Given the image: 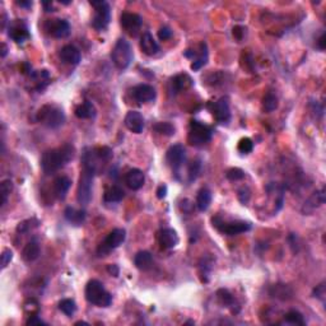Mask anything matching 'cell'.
Instances as JSON below:
<instances>
[{
	"label": "cell",
	"mask_w": 326,
	"mask_h": 326,
	"mask_svg": "<svg viewBox=\"0 0 326 326\" xmlns=\"http://www.w3.org/2000/svg\"><path fill=\"white\" fill-rule=\"evenodd\" d=\"M75 156V148L71 144H62L57 148H52L43 152L41 157V168L46 175L57 172L65 167Z\"/></svg>",
	"instance_id": "cell-1"
},
{
	"label": "cell",
	"mask_w": 326,
	"mask_h": 326,
	"mask_svg": "<svg viewBox=\"0 0 326 326\" xmlns=\"http://www.w3.org/2000/svg\"><path fill=\"white\" fill-rule=\"evenodd\" d=\"M112 149L108 147H97V148H84L82 153V165L83 168L91 171L96 175L101 171L102 166L106 162L112 158Z\"/></svg>",
	"instance_id": "cell-2"
},
{
	"label": "cell",
	"mask_w": 326,
	"mask_h": 326,
	"mask_svg": "<svg viewBox=\"0 0 326 326\" xmlns=\"http://www.w3.org/2000/svg\"><path fill=\"white\" fill-rule=\"evenodd\" d=\"M85 300L97 307H110L112 304V296L107 292L102 283L97 279H92L85 286Z\"/></svg>",
	"instance_id": "cell-3"
},
{
	"label": "cell",
	"mask_w": 326,
	"mask_h": 326,
	"mask_svg": "<svg viewBox=\"0 0 326 326\" xmlns=\"http://www.w3.org/2000/svg\"><path fill=\"white\" fill-rule=\"evenodd\" d=\"M37 121L47 126L48 129H57L65 122V114L60 106L48 103L42 106L37 112Z\"/></svg>",
	"instance_id": "cell-4"
},
{
	"label": "cell",
	"mask_w": 326,
	"mask_h": 326,
	"mask_svg": "<svg viewBox=\"0 0 326 326\" xmlns=\"http://www.w3.org/2000/svg\"><path fill=\"white\" fill-rule=\"evenodd\" d=\"M133 48H131L130 43L125 38H119L115 43L112 51H111V60L115 64L117 69L124 70V69L129 68V65L133 61Z\"/></svg>",
	"instance_id": "cell-5"
},
{
	"label": "cell",
	"mask_w": 326,
	"mask_h": 326,
	"mask_svg": "<svg viewBox=\"0 0 326 326\" xmlns=\"http://www.w3.org/2000/svg\"><path fill=\"white\" fill-rule=\"evenodd\" d=\"M213 136V129L208 125L203 124L200 121H196V120H193L190 122V126H189V136H187V140L191 145H195V147H202V145L207 144L212 140Z\"/></svg>",
	"instance_id": "cell-6"
},
{
	"label": "cell",
	"mask_w": 326,
	"mask_h": 326,
	"mask_svg": "<svg viewBox=\"0 0 326 326\" xmlns=\"http://www.w3.org/2000/svg\"><path fill=\"white\" fill-rule=\"evenodd\" d=\"M213 227L217 228L219 232L224 233L227 236H236L240 235V233L247 232V231L251 230V223L250 222L245 221H232L227 222L224 221L221 216H214L212 218Z\"/></svg>",
	"instance_id": "cell-7"
},
{
	"label": "cell",
	"mask_w": 326,
	"mask_h": 326,
	"mask_svg": "<svg viewBox=\"0 0 326 326\" xmlns=\"http://www.w3.org/2000/svg\"><path fill=\"white\" fill-rule=\"evenodd\" d=\"M126 238V231L124 228H115L114 231H111L107 235V237L99 244L98 249H97V255L99 258L102 256H107L111 251H114L119 246H121L125 242Z\"/></svg>",
	"instance_id": "cell-8"
},
{
	"label": "cell",
	"mask_w": 326,
	"mask_h": 326,
	"mask_svg": "<svg viewBox=\"0 0 326 326\" xmlns=\"http://www.w3.org/2000/svg\"><path fill=\"white\" fill-rule=\"evenodd\" d=\"M94 173L83 168L80 172L79 184L77 189V200L80 205L85 207L92 200V187H93Z\"/></svg>",
	"instance_id": "cell-9"
},
{
	"label": "cell",
	"mask_w": 326,
	"mask_h": 326,
	"mask_svg": "<svg viewBox=\"0 0 326 326\" xmlns=\"http://www.w3.org/2000/svg\"><path fill=\"white\" fill-rule=\"evenodd\" d=\"M91 5L94 8V15L92 18V26L97 31H105L110 24L111 8L107 1H91Z\"/></svg>",
	"instance_id": "cell-10"
},
{
	"label": "cell",
	"mask_w": 326,
	"mask_h": 326,
	"mask_svg": "<svg viewBox=\"0 0 326 326\" xmlns=\"http://www.w3.org/2000/svg\"><path fill=\"white\" fill-rule=\"evenodd\" d=\"M166 161H167L168 166L172 168L173 172H179L180 168H181L185 162H186V149H185L184 145H171V147L168 148L167 153H166Z\"/></svg>",
	"instance_id": "cell-11"
},
{
	"label": "cell",
	"mask_w": 326,
	"mask_h": 326,
	"mask_svg": "<svg viewBox=\"0 0 326 326\" xmlns=\"http://www.w3.org/2000/svg\"><path fill=\"white\" fill-rule=\"evenodd\" d=\"M8 36L15 43H23L29 38L27 23L23 19H13L8 23Z\"/></svg>",
	"instance_id": "cell-12"
},
{
	"label": "cell",
	"mask_w": 326,
	"mask_h": 326,
	"mask_svg": "<svg viewBox=\"0 0 326 326\" xmlns=\"http://www.w3.org/2000/svg\"><path fill=\"white\" fill-rule=\"evenodd\" d=\"M45 29L50 36L55 38H65L70 34V24L66 19L61 18H54V19H47L45 23Z\"/></svg>",
	"instance_id": "cell-13"
},
{
	"label": "cell",
	"mask_w": 326,
	"mask_h": 326,
	"mask_svg": "<svg viewBox=\"0 0 326 326\" xmlns=\"http://www.w3.org/2000/svg\"><path fill=\"white\" fill-rule=\"evenodd\" d=\"M210 112L213 114L214 119L219 124H228L231 120V111H230V102L226 97H222L218 101L213 102L210 105Z\"/></svg>",
	"instance_id": "cell-14"
},
{
	"label": "cell",
	"mask_w": 326,
	"mask_h": 326,
	"mask_svg": "<svg viewBox=\"0 0 326 326\" xmlns=\"http://www.w3.org/2000/svg\"><path fill=\"white\" fill-rule=\"evenodd\" d=\"M120 23H121L122 28L128 33L135 36L138 31L140 29L143 24V18L136 13H130V11H125L120 17Z\"/></svg>",
	"instance_id": "cell-15"
},
{
	"label": "cell",
	"mask_w": 326,
	"mask_h": 326,
	"mask_svg": "<svg viewBox=\"0 0 326 326\" xmlns=\"http://www.w3.org/2000/svg\"><path fill=\"white\" fill-rule=\"evenodd\" d=\"M131 94H133L134 99H135L138 103H147L152 102L154 98H156L157 93L156 89L149 84H138L135 85L133 89H131Z\"/></svg>",
	"instance_id": "cell-16"
},
{
	"label": "cell",
	"mask_w": 326,
	"mask_h": 326,
	"mask_svg": "<svg viewBox=\"0 0 326 326\" xmlns=\"http://www.w3.org/2000/svg\"><path fill=\"white\" fill-rule=\"evenodd\" d=\"M124 122L125 126L134 134H140L144 130V117L139 111H129Z\"/></svg>",
	"instance_id": "cell-17"
},
{
	"label": "cell",
	"mask_w": 326,
	"mask_h": 326,
	"mask_svg": "<svg viewBox=\"0 0 326 326\" xmlns=\"http://www.w3.org/2000/svg\"><path fill=\"white\" fill-rule=\"evenodd\" d=\"M179 235L172 228H163V230L159 231L158 242L162 249H173V247H176L179 245Z\"/></svg>",
	"instance_id": "cell-18"
},
{
	"label": "cell",
	"mask_w": 326,
	"mask_h": 326,
	"mask_svg": "<svg viewBox=\"0 0 326 326\" xmlns=\"http://www.w3.org/2000/svg\"><path fill=\"white\" fill-rule=\"evenodd\" d=\"M59 56L62 62L69 64V65H78L80 60H82L80 51L73 45H65L64 47H61V50H60L59 52Z\"/></svg>",
	"instance_id": "cell-19"
},
{
	"label": "cell",
	"mask_w": 326,
	"mask_h": 326,
	"mask_svg": "<svg viewBox=\"0 0 326 326\" xmlns=\"http://www.w3.org/2000/svg\"><path fill=\"white\" fill-rule=\"evenodd\" d=\"M71 186V180L68 176H57L52 182V193L57 200H64Z\"/></svg>",
	"instance_id": "cell-20"
},
{
	"label": "cell",
	"mask_w": 326,
	"mask_h": 326,
	"mask_svg": "<svg viewBox=\"0 0 326 326\" xmlns=\"http://www.w3.org/2000/svg\"><path fill=\"white\" fill-rule=\"evenodd\" d=\"M323 204H325V187H321L320 190H318L310 196L309 200L305 203L304 208H302V212L305 214H311L316 208L321 207Z\"/></svg>",
	"instance_id": "cell-21"
},
{
	"label": "cell",
	"mask_w": 326,
	"mask_h": 326,
	"mask_svg": "<svg viewBox=\"0 0 326 326\" xmlns=\"http://www.w3.org/2000/svg\"><path fill=\"white\" fill-rule=\"evenodd\" d=\"M144 181V173H143V171L138 170V168L129 170L126 172V175H125V184L128 185V187H130L131 190H139V189H142Z\"/></svg>",
	"instance_id": "cell-22"
},
{
	"label": "cell",
	"mask_w": 326,
	"mask_h": 326,
	"mask_svg": "<svg viewBox=\"0 0 326 326\" xmlns=\"http://www.w3.org/2000/svg\"><path fill=\"white\" fill-rule=\"evenodd\" d=\"M140 48L142 51L144 52L148 56H154L159 52V45L157 43V41L154 40V37L152 36L150 32H144L142 34V38H140Z\"/></svg>",
	"instance_id": "cell-23"
},
{
	"label": "cell",
	"mask_w": 326,
	"mask_h": 326,
	"mask_svg": "<svg viewBox=\"0 0 326 326\" xmlns=\"http://www.w3.org/2000/svg\"><path fill=\"white\" fill-rule=\"evenodd\" d=\"M64 217H65V219L71 226H74V227H80L85 222L87 214H85L84 209H75V208L73 207H68L64 210Z\"/></svg>",
	"instance_id": "cell-24"
},
{
	"label": "cell",
	"mask_w": 326,
	"mask_h": 326,
	"mask_svg": "<svg viewBox=\"0 0 326 326\" xmlns=\"http://www.w3.org/2000/svg\"><path fill=\"white\" fill-rule=\"evenodd\" d=\"M191 85H193V79L186 73L177 74L171 80V88H172L173 93H180V92L187 91Z\"/></svg>",
	"instance_id": "cell-25"
},
{
	"label": "cell",
	"mask_w": 326,
	"mask_h": 326,
	"mask_svg": "<svg viewBox=\"0 0 326 326\" xmlns=\"http://www.w3.org/2000/svg\"><path fill=\"white\" fill-rule=\"evenodd\" d=\"M74 114H75V116H77L78 119H94L97 115V110L91 101H84V102L80 103V105H78L77 107H75Z\"/></svg>",
	"instance_id": "cell-26"
},
{
	"label": "cell",
	"mask_w": 326,
	"mask_h": 326,
	"mask_svg": "<svg viewBox=\"0 0 326 326\" xmlns=\"http://www.w3.org/2000/svg\"><path fill=\"white\" fill-rule=\"evenodd\" d=\"M40 253H41L40 244H38L36 240H32V241H29L26 246L23 247L22 259L26 261V263H32V261L38 259Z\"/></svg>",
	"instance_id": "cell-27"
},
{
	"label": "cell",
	"mask_w": 326,
	"mask_h": 326,
	"mask_svg": "<svg viewBox=\"0 0 326 326\" xmlns=\"http://www.w3.org/2000/svg\"><path fill=\"white\" fill-rule=\"evenodd\" d=\"M125 191L117 185H112V186L107 187L103 194V202L106 204H112V203H120L124 199Z\"/></svg>",
	"instance_id": "cell-28"
},
{
	"label": "cell",
	"mask_w": 326,
	"mask_h": 326,
	"mask_svg": "<svg viewBox=\"0 0 326 326\" xmlns=\"http://www.w3.org/2000/svg\"><path fill=\"white\" fill-rule=\"evenodd\" d=\"M217 298H218V302L222 305L223 307H227V309H230L231 311L235 312V307H237L238 309V305H237V301H236V298L233 297L232 293L230 292L228 290H224V288H221V290L217 291Z\"/></svg>",
	"instance_id": "cell-29"
},
{
	"label": "cell",
	"mask_w": 326,
	"mask_h": 326,
	"mask_svg": "<svg viewBox=\"0 0 326 326\" xmlns=\"http://www.w3.org/2000/svg\"><path fill=\"white\" fill-rule=\"evenodd\" d=\"M200 51L196 52L195 57H194V61L191 62V70L198 71L203 68L208 62V56H209V52H208V46L205 42L200 43Z\"/></svg>",
	"instance_id": "cell-30"
},
{
	"label": "cell",
	"mask_w": 326,
	"mask_h": 326,
	"mask_svg": "<svg viewBox=\"0 0 326 326\" xmlns=\"http://www.w3.org/2000/svg\"><path fill=\"white\" fill-rule=\"evenodd\" d=\"M134 264L140 270L150 269L153 265V256L149 251H139L134 256Z\"/></svg>",
	"instance_id": "cell-31"
},
{
	"label": "cell",
	"mask_w": 326,
	"mask_h": 326,
	"mask_svg": "<svg viewBox=\"0 0 326 326\" xmlns=\"http://www.w3.org/2000/svg\"><path fill=\"white\" fill-rule=\"evenodd\" d=\"M210 203H212V193H210L208 187H203V189L199 190L198 195H196L195 205L200 212H205L209 208Z\"/></svg>",
	"instance_id": "cell-32"
},
{
	"label": "cell",
	"mask_w": 326,
	"mask_h": 326,
	"mask_svg": "<svg viewBox=\"0 0 326 326\" xmlns=\"http://www.w3.org/2000/svg\"><path fill=\"white\" fill-rule=\"evenodd\" d=\"M270 296L278 298V300L286 301L291 300L293 297V292L290 287L286 286V284H274L270 288Z\"/></svg>",
	"instance_id": "cell-33"
},
{
	"label": "cell",
	"mask_w": 326,
	"mask_h": 326,
	"mask_svg": "<svg viewBox=\"0 0 326 326\" xmlns=\"http://www.w3.org/2000/svg\"><path fill=\"white\" fill-rule=\"evenodd\" d=\"M213 269V260L212 258H203L199 263V274H200V278H202L203 283H208L209 282L210 273H212Z\"/></svg>",
	"instance_id": "cell-34"
},
{
	"label": "cell",
	"mask_w": 326,
	"mask_h": 326,
	"mask_svg": "<svg viewBox=\"0 0 326 326\" xmlns=\"http://www.w3.org/2000/svg\"><path fill=\"white\" fill-rule=\"evenodd\" d=\"M59 310L62 314H65L68 318H71L77 312V304L71 298H65V300H61L59 302Z\"/></svg>",
	"instance_id": "cell-35"
},
{
	"label": "cell",
	"mask_w": 326,
	"mask_h": 326,
	"mask_svg": "<svg viewBox=\"0 0 326 326\" xmlns=\"http://www.w3.org/2000/svg\"><path fill=\"white\" fill-rule=\"evenodd\" d=\"M279 102H278V97L275 96L272 92H268L267 94L263 98V108H264L265 112H273L278 108Z\"/></svg>",
	"instance_id": "cell-36"
},
{
	"label": "cell",
	"mask_w": 326,
	"mask_h": 326,
	"mask_svg": "<svg viewBox=\"0 0 326 326\" xmlns=\"http://www.w3.org/2000/svg\"><path fill=\"white\" fill-rule=\"evenodd\" d=\"M153 130L156 131V133L162 134V135H166V136H172V135H175V133H176V129H175V126H173L171 122H167V121H162V122H157V124H154Z\"/></svg>",
	"instance_id": "cell-37"
},
{
	"label": "cell",
	"mask_w": 326,
	"mask_h": 326,
	"mask_svg": "<svg viewBox=\"0 0 326 326\" xmlns=\"http://www.w3.org/2000/svg\"><path fill=\"white\" fill-rule=\"evenodd\" d=\"M40 226V221L37 218H29L26 219V221L20 222L19 224L17 226V232L18 233H28L29 231L34 230Z\"/></svg>",
	"instance_id": "cell-38"
},
{
	"label": "cell",
	"mask_w": 326,
	"mask_h": 326,
	"mask_svg": "<svg viewBox=\"0 0 326 326\" xmlns=\"http://www.w3.org/2000/svg\"><path fill=\"white\" fill-rule=\"evenodd\" d=\"M284 320H286V323L293 324V325H306L304 315L301 312L296 311V310L287 312L286 315H284Z\"/></svg>",
	"instance_id": "cell-39"
},
{
	"label": "cell",
	"mask_w": 326,
	"mask_h": 326,
	"mask_svg": "<svg viewBox=\"0 0 326 326\" xmlns=\"http://www.w3.org/2000/svg\"><path fill=\"white\" fill-rule=\"evenodd\" d=\"M13 191V182L11 180H4L0 185V194H1V207L6 204L8 198L10 195V193Z\"/></svg>",
	"instance_id": "cell-40"
},
{
	"label": "cell",
	"mask_w": 326,
	"mask_h": 326,
	"mask_svg": "<svg viewBox=\"0 0 326 326\" xmlns=\"http://www.w3.org/2000/svg\"><path fill=\"white\" fill-rule=\"evenodd\" d=\"M202 173V162L196 159V161H193L189 166V171H187V175H189V182H193L200 176Z\"/></svg>",
	"instance_id": "cell-41"
},
{
	"label": "cell",
	"mask_w": 326,
	"mask_h": 326,
	"mask_svg": "<svg viewBox=\"0 0 326 326\" xmlns=\"http://www.w3.org/2000/svg\"><path fill=\"white\" fill-rule=\"evenodd\" d=\"M238 152L241 154H249L253 152L254 149V142L250 138H242L237 145Z\"/></svg>",
	"instance_id": "cell-42"
},
{
	"label": "cell",
	"mask_w": 326,
	"mask_h": 326,
	"mask_svg": "<svg viewBox=\"0 0 326 326\" xmlns=\"http://www.w3.org/2000/svg\"><path fill=\"white\" fill-rule=\"evenodd\" d=\"M226 177H227L230 181H240V180H242L245 177V172L241 168L232 167L226 171Z\"/></svg>",
	"instance_id": "cell-43"
},
{
	"label": "cell",
	"mask_w": 326,
	"mask_h": 326,
	"mask_svg": "<svg viewBox=\"0 0 326 326\" xmlns=\"http://www.w3.org/2000/svg\"><path fill=\"white\" fill-rule=\"evenodd\" d=\"M13 259V253H11L10 249H4L3 253H1V269H5L6 267L9 265V263Z\"/></svg>",
	"instance_id": "cell-44"
},
{
	"label": "cell",
	"mask_w": 326,
	"mask_h": 326,
	"mask_svg": "<svg viewBox=\"0 0 326 326\" xmlns=\"http://www.w3.org/2000/svg\"><path fill=\"white\" fill-rule=\"evenodd\" d=\"M158 37L161 41H167L172 37V31L168 26H162L158 31Z\"/></svg>",
	"instance_id": "cell-45"
},
{
	"label": "cell",
	"mask_w": 326,
	"mask_h": 326,
	"mask_svg": "<svg viewBox=\"0 0 326 326\" xmlns=\"http://www.w3.org/2000/svg\"><path fill=\"white\" fill-rule=\"evenodd\" d=\"M314 297L319 298V300H321L324 302L325 301V284L321 283L320 286H318L314 290Z\"/></svg>",
	"instance_id": "cell-46"
},
{
	"label": "cell",
	"mask_w": 326,
	"mask_h": 326,
	"mask_svg": "<svg viewBox=\"0 0 326 326\" xmlns=\"http://www.w3.org/2000/svg\"><path fill=\"white\" fill-rule=\"evenodd\" d=\"M238 199H240V202L242 204H247L250 200V191L247 189H241V190L238 191Z\"/></svg>",
	"instance_id": "cell-47"
},
{
	"label": "cell",
	"mask_w": 326,
	"mask_h": 326,
	"mask_svg": "<svg viewBox=\"0 0 326 326\" xmlns=\"http://www.w3.org/2000/svg\"><path fill=\"white\" fill-rule=\"evenodd\" d=\"M26 324H27V325H31V326H33V325H46L45 321L41 320V319L38 318V316H37V315L29 316V319H28V320H27Z\"/></svg>",
	"instance_id": "cell-48"
},
{
	"label": "cell",
	"mask_w": 326,
	"mask_h": 326,
	"mask_svg": "<svg viewBox=\"0 0 326 326\" xmlns=\"http://www.w3.org/2000/svg\"><path fill=\"white\" fill-rule=\"evenodd\" d=\"M245 28L241 26H236L233 27V36L237 38V40H242V37H244V33H245Z\"/></svg>",
	"instance_id": "cell-49"
},
{
	"label": "cell",
	"mask_w": 326,
	"mask_h": 326,
	"mask_svg": "<svg viewBox=\"0 0 326 326\" xmlns=\"http://www.w3.org/2000/svg\"><path fill=\"white\" fill-rule=\"evenodd\" d=\"M167 196V186L166 185H161L157 189V198L158 199H165Z\"/></svg>",
	"instance_id": "cell-50"
},
{
	"label": "cell",
	"mask_w": 326,
	"mask_h": 326,
	"mask_svg": "<svg viewBox=\"0 0 326 326\" xmlns=\"http://www.w3.org/2000/svg\"><path fill=\"white\" fill-rule=\"evenodd\" d=\"M107 272L110 273V275H112V277H119L120 270H119V267H117V265L111 264L107 267Z\"/></svg>",
	"instance_id": "cell-51"
},
{
	"label": "cell",
	"mask_w": 326,
	"mask_h": 326,
	"mask_svg": "<svg viewBox=\"0 0 326 326\" xmlns=\"http://www.w3.org/2000/svg\"><path fill=\"white\" fill-rule=\"evenodd\" d=\"M318 47L320 50H325V33L321 34L320 38L318 40Z\"/></svg>",
	"instance_id": "cell-52"
},
{
	"label": "cell",
	"mask_w": 326,
	"mask_h": 326,
	"mask_svg": "<svg viewBox=\"0 0 326 326\" xmlns=\"http://www.w3.org/2000/svg\"><path fill=\"white\" fill-rule=\"evenodd\" d=\"M17 4L19 6H22V8H27V9H28V8H31L32 4H33V3H32V1H29V0H28V1H24V0H20V1H17Z\"/></svg>",
	"instance_id": "cell-53"
},
{
	"label": "cell",
	"mask_w": 326,
	"mask_h": 326,
	"mask_svg": "<svg viewBox=\"0 0 326 326\" xmlns=\"http://www.w3.org/2000/svg\"><path fill=\"white\" fill-rule=\"evenodd\" d=\"M42 5H43V8H45V11H54V10H52V3H51V1H48V3L43 1Z\"/></svg>",
	"instance_id": "cell-54"
},
{
	"label": "cell",
	"mask_w": 326,
	"mask_h": 326,
	"mask_svg": "<svg viewBox=\"0 0 326 326\" xmlns=\"http://www.w3.org/2000/svg\"><path fill=\"white\" fill-rule=\"evenodd\" d=\"M1 57H5L6 56V52H8V47H6L5 43H1Z\"/></svg>",
	"instance_id": "cell-55"
},
{
	"label": "cell",
	"mask_w": 326,
	"mask_h": 326,
	"mask_svg": "<svg viewBox=\"0 0 326 326\" xmlns=\"http://www.w3.org/2000/svg\"><path fill=\"white\" fill-rule=\"evenodd\" d=\"M75 325H88V323H85V321H78V323H75Z\"/></svg>",
	"instance_id": "cell-56"
},
{
	"label": "cell",
	"mask_w": 326,
	"mask_h": 326,
	"mask_svg": "<svg viewBox=\"0 0 326 326\" xmlns=\"http://www.w3.org/2000/svg\"><path fill=\"white\" fill-rule=\"evenodd\" d=\"M60 3H62V4H65V5H68V4H70L71 1H65V0H62V1H60Z\"/></svg>",
	"instance_id": "cell-57"
},
{
	"label": "cell",
	"mask_w": 326,
	"mask_h": 326,
	"mask_svg": "<svg viewBox=\"0 0 326 326\" xmlns=\"http://www.w3.org/2000/svg\"><path fill=\"white\" fill-rule=\"evenodd\" d=\"M185 324H195V323H194L193 320H189V321H186V323H185Z\"/></svg>",
	"instance_id": "cell-58"
}]
</instances>
